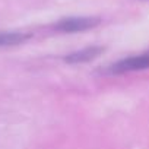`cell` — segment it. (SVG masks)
Segmentation results:
<instances>
[{
    "label": "cell",
    "instance_id": "obj_2",
    "mask_svg": "<svg viewBox=\"0 0 149 149\" xmlns=\"http://www.w3.org/2000/svg\"><path fill=\"white\" fill-rule=\"evenodd\" d=\"M104 51V48L101 47H86L84 50H79L76 53H72L66 57L67 63H84V61H89L95 57H98L101 53Z\"/></svg>",
    "mask_w": 149,
    "mask_h": 149
},
{
    "label": "cell",
    "instance_id": "obj_3",
    "mask_svg": "<svg viewBox=\"0 0 149 149\" xmlns=\"http://www.w3.org/2000/svg\"><path fill=\"white\" fill-rule=\"evenodd\" d=\"M29 38L28 34L24 32H3L0 31V47H10V45H18L22 44Z\"/></svg>",
    "mask_w": 149,
    "mask_h": 149
},
{
    "label": "cell",
    "instance_id": "obj_1",
    "mask_svg": "<svg viewBox=\"0 0 149 149\" xmlns=\"http://www.w3.org/2000/svg\"><path fill=\"white\" fill-rule=\"evenodd\" d=\"M100 24L98 18L91 16H81V18H66L56 24V29L61 32H81L91 28H95Z\"/></svg>",
    "mask_w": 149,
    "mask_h": 149
}]
</instances>
